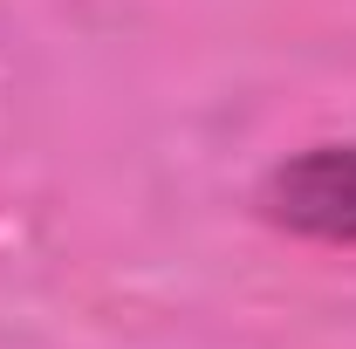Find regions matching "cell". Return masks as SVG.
<instances>
[{
    "mask_svg": "<svg viewBox=\"0 0 356 349\" xmlns=\"http://www.w3.org/2000/svg\"><path fill=\"white\" fill-rule=\"evenodd\" d=\"M261 213L302 240L356 247V137L281 158L261 185Z\"/></svg>",
    "mask_w": 356,
    "mask_h": 349,
    "instance_id": "6da1fadb",
    "label": "cell"
}]
</instances>
